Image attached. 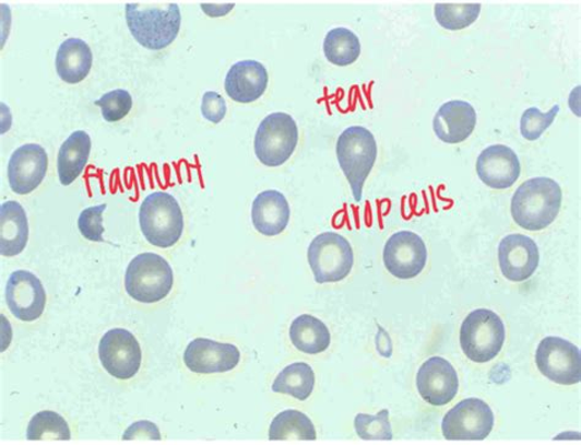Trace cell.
Here are the masks:
<instances>
[{
	"instance_id": "1",
	"label": "cell",
	"mask_w": 581,
	"mask_h": 445,
	"mask_svg": "<svg viewBox=\"0 0 581 445\" xmlns=\"http://www.w3.org/2000/svg\"><path fill=\"white\" fill-rule=\"evenodd\" d=\"M562 206V189L547 177L531 178L520 186L512 198V216L517 225L527 231L548 227Z\"/></svg>"
},
{
	"instance_id": "2",
	"label": "cell",
	"mask_w": 581,
	"mask_h": 445,
	"mask_svg": "<svg viewBox=\"0 0 581 445\" xmlns=\"http://www.w3.org/2000/svg\"><path fill=\"white\" fill-rule=\"evenodd\" d=\"M126 20L139 45L150 50H162L177 38L182 15L176 3H169L167 8H140L139 3H128Z\"/></svg>"
},
{
	"instance_id": "3",
	"label": "cell",
	"mask_w": 581,
	"mask_h": 445,
	"mask_svg": "<svg viewBox=\"0 0 581 445\" xmlns=\"http://www.w3.org/2000/svg\"><path fill=\"white\" fill-rule=\"evenodd\" d=\"M139 224L150 245L158 248L174 247L183 235V212L174 196L166 191H155L140 206Z\"/></svg>"
},
{
	"instance_id": "4",
	"label": "cell",
	"mask_w": 581,
	"mask_h": 445,
	"mask_svg": "<svg viewBox=\"0 0 581 445\" xmlns=\"http://www.w3.org/2000/svg\"><path fill=\"white\" fill-rule=\"evenodd\" d=\"M336 155L339 165L353 189L354 198L359 202L363 200L366 179L376 164V138L364 127H349L337 139Z\"/></svg>"
},
{
	"instance_id": "5",
	"label": "cell",
	"mask_w": 581,
	"mask_h": 445,
	"mask_svg": "<svg viewBox=\"0 0 581 445\" xmlns=\"http://www.w3.org/2000/svg\"><path fill=\"white\" fill-rule=\"evenodd\" d=\"M171 266L155 253L137 256L126 271V290L130 297L142 303L163 301L174 288Z\"/></svg>"
},
{
	"instance_id": "6",
	"label": "cell",
	"mask_w": 581,
	"mask_h": 445,
	"mask_svg": "<svg viewBox=\"0 0 581 445\" xmlns=\"http://www.w3.org/2000/svg\"><path fill=\"white\" fill-rule=\"evenodd\" d=\"M505 341V323L489 309L471 312L460 329V346L465 356L476 363L495 360L502 351Z\"/></svg>"
},
{
	"instance_id": "7",
	"label": "cell",
	"mask_w": 581,
	"mask_h": 445,
	"mask_svg": "<svg viewBox=\"0 0 581 445\" xmlns=\"http://www.w3.org/2000/svg\"><path fill=\"white\" fill-rule=\"evenodd\" d=\"M354 250L349 242L335 232H324L308 247V262L316 282H339L354 268Z\"/></svg>"
},
{
	"instance_id": "8",
	"label": "cell",
	"mask_w": 581,
	"mask_h": 445,
	"mask_svg": "<svg viewBox=\"0 0 581 445\" xmlns=\"http://www.w3.org/2000/svg\"><path fill=\"white\" fill-rule=\"evenodd\" d=\"M298 143V127L293 117L284 113L266 116L258 127L254 150L263 165L277 167L293 156Z\"/></svg>"
},
{
	"instance_id": "9",
	"label": "cell",
	"mask_w": 581,
	"mask_h": 445,
	"mask_svg": "<svg viewBox=\"0 0 581 445\" xmlns=\"http://www.w3.org/2000/svg\"><path fill=\"white\" fill-rule=\"evenodd\" d=\"M495 426V414L487 402L476 398L460 401L442 421L448 441H484Z\"/></svg>"
},
{
	"instance_id": "10",
	"label": "cell",
	"mask_w": 581,
	"mask_h": 445,
	"mask_svg": "<svg viewBox=\"0 0 581 445\" xmlns=\"http://www.w3.org/2000/svg\"><path fill=\"white\" fill-rule=\"evenodd\" d=\"M535 360L538 371L560 386H574L581 380V353L572 342L547 337L540 342Z\"/></svg>"
},
{
	"instance_id": "11",
	"label": "cell",
	"mask_w": 581,
	"mask_h": 445,
	"mask_svg": "<svg viewBox=\"0 0 581 445\" xmlns=\"http://www.w3.org/2000/svg\"><path fill=\"white\" fill-rule=\"evenodd\" d=\"M99 361L112 377L133 378L142 366L143 353L139 341L126 329H112L105 333L98 346Z\"/></svg>"
},
{
	"instance_id": "12",
	"label": "cell",
	"mask_w": 581,
	"mask_h": 445,
	"mask_svg": "<svg viewBox=\"0 0 581 445\" xmlns=\"http://www.w3.org/2000/svg\"><path fill=\"white\" fill-rule=\"evenodd\" d=\"M427 257L424 239L411 231L396 232L387 241L383 251L387 270L402 280L418 277L427 265Z\"/></svg>"
},
{
	"instance_id": "13",
	"label": "cell",
	"mask_w": 581,
	"mask_h": 445,
	"mask_svg": "<svg viewBox=\"0 0 581 445\" xmlns=\"http://www.w3.org/2000/svg\"><path fill=\"white\" fill-rule=\"evenodd\" d=\"M7 306L22 321H35L44 315L46 291L42 280L33 272L16 270L5 286Z\"/></svg>"
},
{
	"instance_id": "14",
	"label": "cell",
	"mask_w": 581,
	"mask_h": 445,
	"mask_svg": "<svg viewBox=\"0 0 581 445\" xmlns=\"http://www.w3.org/2000/svg\"><path fill=\"white\" fill-rule=\"evenodd\" d=\"M416 386L420 398L432 407H444L454 400L459 378L453 364L443 358H430L418 370Z\"/></svg>"
},
{
	"instance_id": "15",
	"label": "cell",
	"mask_w": 581,
	"mask_h": 445,
	"mask_svg": "<svg viewBox=\"0 0 581 445\" xmlns=\"http://www.w3.org/2000/svg\"><path fill=\"white\" fill-rule=\"evenodd\" d=\"M47 169L48 156L42 145L20 147L9 160V186L19 196L29 195L43 184Z\"/></svg>"
},
{
	"instance_id": "16",
	"label": "cell",
	"mask_w": 581,
	"mask_h": 445,
	"mask_svg": "<svg viewBox=\"0 0 581 445\" xmlns=\"http://www.w3.org/2000/svg\"><path fill=\"white\" fill-rule=\"evenodd\" d=\"M498 260L506 279L523 282L535 274L540 265L536 242L524 235H509L499 243Z\"/></svg>"
},
{
	"instance_id": "17",
	"label": "cell",
	"mask_w": 581,
	"mask_h": 445,
	"mask_svg": "<svg viewBox=\"0 0 581 445\" xmlns=\"http://www.w3.org/2000/svg\"><path fill=\"white\" fill-rule=\"evenodd\" d=\"M183 360L194 373H225L238 366L240 352L233 343L199 338L189 343Z\"/></svg>"
},
{
	"instance_id": "18",
	"label": "cell",
	"mask_w": 581,
	"mask_h": 445,
	"mask_svg": "<svg viewBox=\"0 0 581 445\" xmlns=\"http://www.w3.org/2000/svg\"><path fill=\"white\" fill-rule=\"evenodd\" d=\"M477 175L494 189H507L520 177V161L513 149L506 145L488 147L481 153L476 164Z\"/></svg>"
},
{
	"instance_id": "19",
	"label": "cell",
	"mask_w": 581,
	"mask_h": 445,
	"mask_svg": "<svg viewBox=\"0 0 581 445\" xmlns=\"http://www.w3.org/2000/svg\"><path fill=\"white\" fill-rule=\"evenodd\" d=\"M269 83L265 67L257 60H242L228 70L225 90L239 104H252L262 97Z\"/></svg>"
},
{
	"instance_id": "20",
	"label": "cell",
	"mask_w": 581,
	"mask_h": 445,
	"mask_svg": "<svg viewBox=\"0 0 581 445\" xmlns=\"http://www.w3.org/2000/svg\"><path fill=\"white\" fill-rule=\"evenodd\" d=\"M477 124L476 110L465 101H449L438 109L434 129L438 139L447 144L463 143Z\"/></svg>"
},
{
	"instance_id": "21",
	"label": "cell",
	"mask_w": 581,
	"mask_h": 445,
	"mask_svg": "<svg viewBox=\"0 0 581 445\" xmlns=\"http://www.w3.org/2000/svg\"><path fill=\"white\" fill-rule=\"evenodd\" d=\"M290 210L288 201L277 190H265L258 195L252 206V221L259 234L274 237L288 225Z\"/></svg>"
},
{
	"instance_id": "22",
	"label": "cell",
	"mask_w": 581,
	"mask_h": 445,
	"mask_svg": "<svg viewBox=\"0 0 581 445\" xmlns=\"http://www.w3.org/2000/svg\"><path fill=\"white\" fill-rule=\"evenodd\" d=\"M28 241V222L24 208L10 200L0 207V253L15 257L23 253Z\"/></svg>"
},
{
	"instance_id": "23",
	"label": "cell",
	"mask_w": 581,
	"mask_h": 445,
	"mask_svg": "<svg viewBox=\"0 0 581 445\" xmlns=\"http://www.w3.org/2000/svg\"><path fill=\"white\" fill-rule=\"evenodd\" d=\"M94 62L92 48L80 38H68L56 56L58 77L67 84H79L88 75Z\"/></svg>"
},
{
	"instance_id": "24",
	"label": "cell",
	"mask_w": 581,
	"mask_h": 445,
	"mask_svg": "<svg viewBox=\"0 0 581 445\" xmlns=\"http://www.w3.org/2000/svg\"><path fill=\"white\" fill-rule=\"evenodd\" d=\"M90 151H92V138L84 130L74 131L59 149L58 176L60 184L70 186L82 175Z\"/></svg>"
},
{
	"instance_id": "25",
	"label": "cell",
	"mask_w": 581,
	"mask_h": 445,
	"mask_svg": "<svg viewBox=\"0 0 581 445\" xmlns=\"http://www.w3.org/2000/svg\"><path fill=\"white\" fill-rule=\"evenodd\" d=\"M289 339L298 351L308 355L327 351L332 342L325 324L309 315L299 316L290 324Z\"/></svg>"
},
{
	"instance_id": "26",
	"label": "cell",
	"mask_w": 581,
	"mask_h": 445,
	"mask_svg": "<svg viewBox=\"0 0 581 445\" xmlns=\"http://www.w3.org/2000/svg\"><path fill=\"white\" fill-rule=\"evenodd\" d=\"M315 386L316 374L312 367L305 362H296L278 373L273 384V391L305 401L312 396Z\"/></svg>"
},
{
	"instance_id": "27",
	"label": "cell",
	"mask_w": 581,
	"mask_h": 445,
	"mask_svg": "<svg viewBox=\"0 0 581 445\" xmlns=\"http://www.w3.org/2000/svg\"><path fill=\"white\" fill-rule=\"evenodd\" d=\"M270 441H316L317 432L312 421L306 413L297 410L280 412L270 424Z\"/></svg>"
},
{
	"instance_id": "28",
	"label": "cell",
	"mask_w": 581,
	"mask_h": 445,
	"mask_svg": "<svg viewBox=\"0 0 581 445\" xmlns=\"http://www.w3.org/2000/svg\"><path fill=\"white\" fill-rule=\"evenodd\" d=\"M324 54L334 66L353 65L360 55L359 38L347 28L336 27L329 32L324 39Z\"/></svg>"
},
{
	"instance_id": "29",
	"label": "cell",
	"mask_w": 581,
	"mask_h": 445,
	"mask_svg": "<svg viewBox=\"0 0 581 445\" xmlns=\"http://www.w3.org/2000/svg\"><path fill=\"white\" fill-rule=\"evenodd\" d=\"M45 438L58 441H70L72 438L69 424L55 411L38 412L28 423L26 440L43 441Z\"/></svg>"
},
{
	"instance_id": "30",
	"label": "cell",
	"mask_w": 581,
	"mask_h": 445,
	"mask_svg": "<svg viewBox=\"0 0 581 445\" xmlns=\"http://www.w3.org/2000/svg\"><path fill=\"white\" fill-rule=\"evenodd\" d=\"M479 13V3H439L435 9L438 24L450 32L473 25Z\"/></svg>"
},
{
	"instance_id": "31",
	"label": "cell",
	"mask_w": 581,
	"mask_h": 445,
	"mask_svg": "<svg viewBox=\"0 0 581 445\" xmlns=\"http://www.w3.org/2000/svg\"><path fill=\"white\" fill-rule=\"evenodd\" d=\"M357 436L364 441H392L394 437L389 411L382 410L377 414L358 413L355 418Z\"/></svg>"
},
{
	"instance_id": "32",
	"label": "cell",
	"mask_w": 581,
	"mask_h": 445,
	"mask_svg": "<svg viewBox=\"0 0 581 445\" xmlns=\"http://www.w3.org/2000/svg\"><path fill=\"white\" fill-rule=\"evenodd\" d=\"M96 106L102 108L103 117L109 124L122 120L133 107V98L127 90L118 89L109 91L102 98L97 99Z\"/></svg>"
},
{
	"instance_id": "33",
	"label": "cell",
	"mask_w": 581,
	"mask_h": 445,
	"mask_svg": "<svg viewBox=\"0 0 581 445\" xmlns=\"http://www.w3.org/2000/svg\"><path fill=\"white\" fill-rule=\"evenodd\" d=\"M558 113V105L550 108L547 114L541 113L536 107L526 109L522 116V120H520L522 136L530 141L537 140L545 133L546 129L553 126Z\"/></svg>"
},
{
	"instance_id": "34",
	"label": "cell",
	"mask_w": 581,
	"mask_h": 445,
	"mask_svg": "<svg viewBox=\"0 0 581 445\" xmlns=\"http://www.w3.org/2000/svg\"><path fill=\"white\" fill-rule=\"evenodd\" d=\"M106 204L87 208L82 211L78 220L80 234L92 242H105L103 238L105 227L103 225L104 211Z\"/></svg>"
},
{
	"instance_id": "35",
	"label": "cell",
	"mask_w": 581,
	"mask_h": 445,
	"mask_svg": "<svg viewBox=\"0 0 581 445\" xmlns=\"http://www.w3.org/2000/svg\"><path fill=\"white\" fill-rule=\"evenodd\" d=\"M227 113L225 98L215 93V91H208L202 101V114L205 119L217 125L222 121Z\"/></svg>"
},
{
	"instance_id": "36",
	"label": "cell",
	"mask_w": 581,
	"mask_h": 445,
	"mask_svg": "<svg viewBox=\"0 0 581 445\" xmlns=\"http://www.w3.org/2000/svg\"><path fill=\"white\" fill-rule=\"evenodd\" d=\"M124 441L150 440L162 441V433L155 423L150 421H139L129 426L123 434Z\"/></svg>"
},
{
	"instance_id": "37",
	"label": "cell",
	"mask_w": 581,
	"mask_h": 445,
	"mask_svg": "<svg viewBox=\"0 0 581 445\" xmlns=\"http://www.w3.org/2000/svg\"><path fill=\"white\" fill-rule=\"evenodd\" d=\"M376 343H377V350L379 352V355H382L386 359L392 358L393 355L392 339H390L389 333L380 326H378Z\"/></svg>"
},
{
	"instance_id": "38",
	"label": "cell",
	"mask_w": 581,
	"mask_h": 445,
	"mask_svg": "<svg viewBox=\"0 0 581 445\" xmlns=\"http://www.w3.org/2000/svg\"><path fill=\"white\" fill-rule=\"evenodd\" d=\"M235 8V4H202L203 12L210 17L227 15Z\"/></svg>"
}]
</instances>
